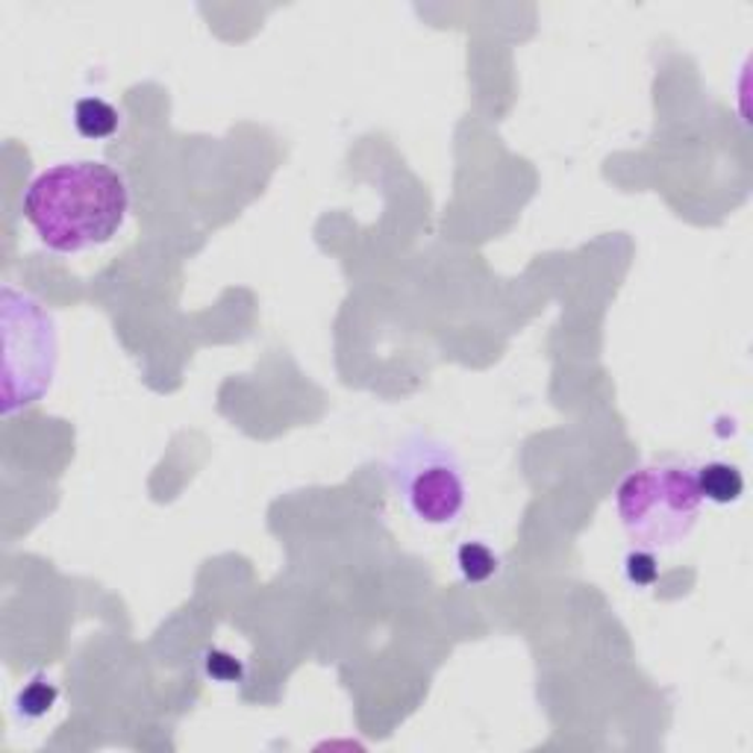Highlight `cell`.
I'll return each mask as SVG.
<instances>
[{
    "label": "cell",
    "instance_id": "1",
    "mask_svg": "<svg viewBox=\"0 0 753 753\" xmlns=\"http://www.w3.org/2000/svg\"><path fill=\"white\" fill-rule=\"evenodd\" d=\"M130 210L124 177L104 162L47 168L24 194V215L56 254H79L118 236Z\"/></svg>",
    "mask_w": 753,
    "mask_h": 753
},
{
    "label": "cell",
    "instance_id": "2",
    "mask_svg": "<svg viewBox=\"0 0 753 753\" xmlns=\"http://www.w3.org/2000/svg\"><path fill=\"white\" fill-rule=\"evenodd\" d=\"M698 468L686 459L636 468L615 491V509L624 530L645 551L675 548L692 533L701 516Z\"/></svg>",
    "mask_w": 753,
    "mask_h": 753
},
{
    "label": "cell",
    "instance_id": "3",
    "mask_svg": "<svg viewBox=\"0 0 753 753\" xmlns=\"http://www.w3.org/2000/svg\"><path fill=\"white\" fill-rule=\"evenodd\" d=\"M394 489L418 521L429 527L454 524L463 516L468 486L459 456L424 433L403 438L389 463Z\"/></svg>",
    "mask_w": 753,
    "mask_h": 753
},
{
    "label": "cell",
    "instance_id": "4",
    "mask_svg": "<svg viewBox=\"0 0 753 753\" xmlns=\"http://www.w3.org/2000/svg\"><path fill=\"white\" fill-rule=\"evenodd\" d=\"M698 489H701V498L712 500V503H736L745 491V477L736 465L707 463L698 468Z\"/></svg>",
    "mask_w": 753,
    "mask_h": 753
},
{
    "label": "cell",
    "instance_id": "5",
    "mask_svg": "<svg viewBox=\"0 0 753 753\" xmlns=\"http://www.w3.org/2000/svg\"><path fill=\"white\" fill-rule=\"evenodd\" d=\"M118 121H121L118 109L106 104V100H100V97H83L74 106V124H77L79 136H86V139H106V136H113L118 130Z\"/></svg>",
    "mask_w": 753,
    "mask_h": 753
},
{
    "label": "cell",
    "instance_id": "6",
    "mask_svg": "<svg viewBox=\"0 0 753 753\" xmlns=\"http://www.w3.org/2000/svg\"><path fill=\"white\" fill-rule=\"evenodd\" d=\"M456 565L463 571V577L468 583H486L500 571L498 553L491 551L489 544L482 542H465L456 551Z\"/></svg>",
    "mask_w": 753,
    "mask_h": 753
},
{
    "label": "cell",
    "instance_id": "7",
    "mask_svg": "<svg viewBox=\"0 0 753 753\" xmlns=\"http://www.w3.org/2000/svg\"><path fill=\"white\" fill-rule=\"evenodd\" d=\"M56 698H60L56 686L47 677H35L33 683H26L24 692L18 694V712L24 719H42V715L53 710Z\"/></svg>",
    "mask_w": 753,
    "mask_h": 753
},
{
    "label": "cell",
    "instance_id": "8",
    "mask_svg": "<svg viewBox=\"0 0 753 753\" xmlns=\"http://www.w3.org/2000/svg\"><path fill=\"white\" fill-rule=\"evenodd\" d=\"M624 574L630 580L633 586H654L659 577V565L654 551H630L627 560H624Z\"/></svg>",
    "mask_w": 753,
    "mask_h": 753
},
{
    "label": "cell",
    "instance_id": "9",
    "mask_svg": "<svg viewBox=\"0 0 753 753\" xmlns=\"http://www.w3.org/2000/svg\"><path fill=\"white\" fill-rule=\"evenodd\" d=\"M203 666H206V675H210L212 680H219V683H238L242 675H245L242 662H238L236 657L224 654V650H210L206 659H203Z\"/></svg>",
    "mask_w": 753,
    "mask_h": 753
}]
</instances>
